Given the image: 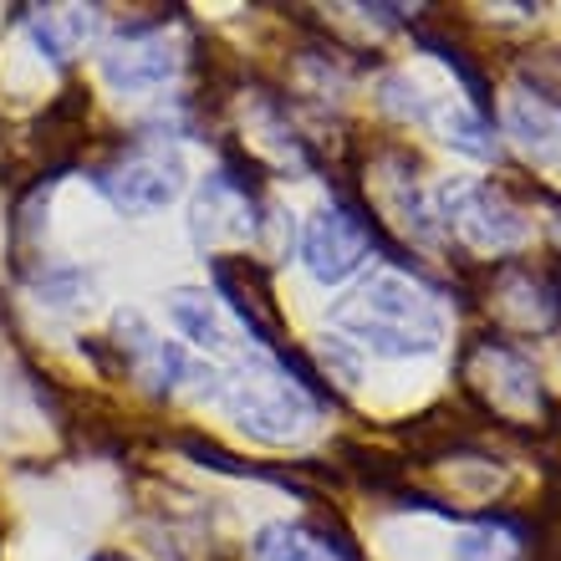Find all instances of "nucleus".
Segmentation results:
<instances>
[{
	"mask_svg": "<svg viewBox=\"0 0 561 561\" xmlns=\"http://www.w3.org/2000/svg\"><path fill=\"white\" fill-rule=\"evenodd\" d=\"M332 327L342 342H353L373 357L403 363V357H428L444 342V307L414 271L373 266L353 291L332 307Z\"/></svg>",
	"mask_w": 561,
	"mask_h": 561,
	"instance_id": "f257e3e1",
	"label": "nucleus"
},
{
	"mask_svg": "<svg viewBox=\"0 0 561 561\" xmlns=\"http://www.w3.org/2000/svg\"><path fill=\"white\" fill-rule=\"evenodd\" d=\"M220 403L261 444H301L322 419V399L311 378H296L291 363L276 353L240 357L220 378Z\"/></svg>",
	"mask_w": 561,
	"mask_h": 561,
	"instance_id": "f03ea898",
	"label": "nucleus"
},
{
	"mask_svg": "<svg viewBox=\"0 0 561 561\" xmlns=\"http://www.w3.org/2000/svg\"><path fill=\"white\" fill-rule=\"evenodd\" d=\"M428 209H434V225L444 236H455L465 251H480V255H505L516 245H526V236H531V225L511 205V194L495 190V184H480V179L439 184Z\"/></svg>",
	"mask_w": 561,
	"mask_h": 561,
	"instance_id": "7ed1b4c3",
	"label": "nucleus"
},
{
	"mask_svg": "<svg viewBox=\"0 0 561 561\" xmlns=\"http://www.w3.org/2000/svg\"><path fill=\"white\" fill-rule=\"evenodd\" d=\"M184 184H190V169L169 138H144V144L123 148L98 174V190L118 215H159L184 194Z\"/></svg>",
	"mask_w": 561,
	"mask_h": 561,
	"instance_id": "20e7f679",
	"label": "nucleus"
},
{
	"mask_svg": "<svg viewBox=\"0 0 561 561\" xmlns=\"http://www.w3.org/2000/svg\"><path fill=\"white\" fill-rule=\"evenodd\" d=\"M378 251V225L347 199H327L301 225V261L317 286H347Z\"/></svg>",
	"mask_w": 561,
	"mask_h": 561,
	"instance_id": "39448f33",
	"label": "nucleus"
},
{
	"mask_svg": "<svg viewBox=\"0 0 561 561\" xmlns=\"http://www.w3.org/2000/svg\"><path fill=\"white\" fill-rule=\"evenodd\" d=\"M103 77L113 92H153L179 72V36L169 26H123L113 42L103 46Z\"/></svg>",
	"mask_w": 561,
	"mask_h": 561,
	"instance_id": "423d86ee",
	"label": "nucleus"
},
{
	"mask_svg": "<svg viewBox=\"0 0 561 561\" xmlns=\"http://www.w3.org/2000/svg\"><path fill=\"white\" fill-rule=\"evenodd\" d=\"M505 134L516 138V148L531 163L561 174V103L541 88H511L505 98Z\"/></svg>",
	"mask_w": 561,
	"mask_h": 561,
	"instance_id": "0eeeda50",
	"label": "nucleus"
},
{
	"mask_svg": "<svg viewBox=\"0 0 561 561\" xmlns=\"http://www.w3.org/2000/svg\"><path fill=\"white\" fill-rule=\"evenodd\" d=\"M236 236V240H255V194L251 184H240L236 174H209L199 199H194V240L215 245V240Z\"/></svg>",
	"mask_w": 561,
	"mask_h": 561,
	"instance_id": "6e6552de",
	"label": "nucleus"
},
{
	"mask_svg": "<svg viewBox=\"0 0 561 561\" xmlns=\"http://www.w3.org/2000/svg\"><path fill=\"white\" fill-rule=\"evenodd\" d=\"M474 368H490V383H480L490 393L495 409L505 414H541V378L516 347H501V342H485V347H474L470 357Z\"/></svg>",
	"mask_w": 561,
	"mask_h": 561,
	"instance_id": "1a4fd4ad",
	"label": "nucleus"
},
{
	"mask_svg": "<svg viewBox=\"0 0 561 561\" xmlns=\"http://www.w3.org/2000/svg\"><path fill=\"white\" fill-rule=\"evenodd\" d=\"M251 561H353V551L301 520H266L251 541Z\"/></svg>",
	"mask_w": 561,
	"mask_h": 561,
	"instance_id": "9d476101",
	"label": "nucleus"
},
{
	"mask_svg": "<svg viewBox=\"0 0 561 561\" xmlns=\"http://www.w3.org/2000/svg\"><path fill=\"white\" fill-rule=\"evenodd\" d=\"M169 317L194 347L205 353H230L236 337H230V322L220 317V296L215 291H199V286H174L169 291Z\"/></svg>",
	"mask_w": 561,
	"mask_h": 561,
	"instance_id": "9b49d317",
	"label": "nucleus"
},
{
	"mask_svg": "<svg viewBox=\"0 0 561 561\" xmlns=\"http://www.w3.org/2000/svg\"><path fill=\"white\" fill-rule=\"evenodd\" d=\"M520 557V526L511 520H480L455 536V561H516Z\"/></svg>",
	"mask_w": 561,
	"mask_h": 561,
	"instance_id": "f8f14e48",
	"label": "nucleus"
},
{
	"mask_svg": "<svg viewBox=\"0 0 561 561\" xmlns=\"http://www.w3.org/2000/svg\"><path fill=\"white\" fill-rule=\"evenodd\" d=\"M88 561H134V557H123V551H92Z\"/></svg>",
	"mask_w": 561,
	"mask_h": 561,
	"instance_id": "ddd939ff",
	"label": "nucleus"
}]
</instances>
